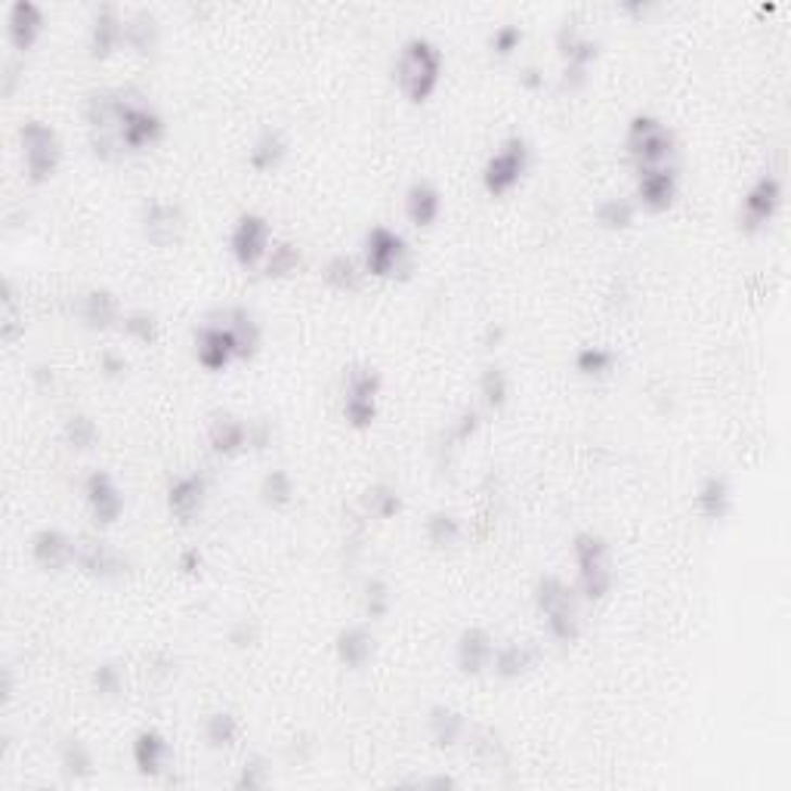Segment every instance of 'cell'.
Instances as JSON below:
<instances>
[{
    "mask_svg": "<svg viewBox=\"0 0 791 791\" xmlns=\"http://www.w3.org/2000/svg\"><path fill=\"white\" fill-rule=\"evenodd\" d=\"M87 47L93 60H109L124 47V16L115 3H102L90 20Z\"/></svg>",
    "mask_w": 791,
    "mask_h": 791,
    "instance_id": "obj_22",
    "label": "cell"
},
{
    "mask_svg": "<svg viewBox=\"0 0 791 791\" xmlns=\"http://www.w3.org/2000/svg\"><path fill=\"white\" fill-rule=\"evenodd\" d=\"M520 87L526 90H541L545 87V72L538 65H523L520 68Z\"/></svg>",
    "mask_w": 791,
    "mask_h": 791,
    "instance_id": "obj_59",
    "label": "cell"
},
{
    "mask_svg": "<svg viewBox=\"0 0 791 791\" xmlns=\"http://www.w3.org/2000/svg\"><path fill=\"white\" fill-rule=\"evenodd\" d=\"M418 789H455L458 782L451 776H426V779H414Z\"/></svg>",
    "mask_w": 791,
    "mask_h": 791,
    "instance_id": "obj_61",
    "label": "cell"
},
{
    "mask_svg": "<svg viewBox=\"0 0 791 791\" xmlns=\"http://www.w3.org/2000/svg\"><path fill=\"white\" fill-rule=\"evenodd\" d=\"M204 569V553L199 548H186L177 553V572L186 578H195Z\"/></svg>",
    "mask_w": 791,
    "mask_h": 791,
    "instance_id": "obj_57",
    "label": "cell"
},
{
    "mask_svg": "<svg viewBox=\"0 0 791 791\" xmlns=\"http://www.w3.org/2000/svg\"><path fill=\"white\" fill-rule=\"evenodd\" d=\"M269 776H272V767H269V761H266L264 754H251L242 764L239 776H235V789L264 791L269 786Z\"/></svg>",
    "mask_w": 791,
    "mask_h": 791,
    "instance_id": "obj_49",
    "label": "cell"
},
{
    "mask_svg": "<svg viewBox=\"0 0 791 791\" xmlns=\"http://www.w3.org/2000/svg\"><path fill=\"white\" fill-rule=\"evenodd\" d=\"M532 600H535V609L545 618L548 634L557 643H563V647L578 643V637H582V597H578V590L563 582L560 575H541L535 582Z\"/></svg>",
    "mask_w": 791,
    "mask_h": 791,
    "instance_id": "obj_3",
    "label": "cell"
},
{
    "mask_svg": "<svg viewBox=\"0 0 791 791\" xmlns=\"http://www.w3.org/2000/svg\"><path fill=\"white\" fill-rule=\"evenodd\" d=\"M495 637L480 625H470L458 634L455 640V665L467 677H480L492 668V655H495Z\"/></svg>",
    "mask_w": 791,
    "mask_h": 791,
    "instance_id": "obj_20",
    "label": "cell"
},
{
    "mask_svg": "<svg viewBox=\"0 0 791 791\" xmlns=\"http://www.w3.org/2000/svg\"><path fill=\"white\" fill-rule=\"evenodd\" d=\"M384 378L368 362H356L344 371V399H378Z\"/></svg>",
    "mask_w": 791,
    "mask_h": 791,
    "instance_id": "obj_39",
    "label": "cell"
},
{
    "mask_svg": "<svg viewBox=\"0 0 791 791\" xmlns=\"http://www.w3.org/2000/svg\"><path fill=\"white\" fill-rule=\"evenodd\" d=\"M75 541L68 532L56 526H43L31 535L28 548H31V560L47 572H62L75 563Z\"/></svg>",
    "mask_w": 791,
    "mask_h": 791,
    "instance_id": "obj_21",
    "label": "cell"
},
{
    "mask_svg": "<svg viewBox=\"0 0 791 791\" xmlns=\"http://www.w3.org/2000/svg\"><path fill=\"white\" fill-rule=\"evenodd\" d=\"M140 226L142 235L155 247H174L186 232L183 207L167 199H149L140 207Z\"/></svg>",
    "mask_w": 791,
    "mask_h": 791,
    "instance_id": "obj_13",
    "label": "cell"
},
{
    "mask_svg": "<svg viewBox=\"0 0 791 791\" xmlns=\"http://www.w3.org/2000/svg\"><path fill=\"white\" fill-rule=\"evenodd\" d=\"M403 492L393 486V483H374L366 488L362 495V510L374 520H396L403 513Z\"/></svg>",
    "mask_w": 791,
    "mask_h": 791,
    "instance_id": "obj_37",
    "label": "cell"
},
{
    "mask_svg": "<svg viewBox=\"0 0 791 791\" xmlns=\"http://www.w3.org/2000/svg\"><path fill=\"white\" fill-rule=\"evenodd\" d=\"M124 105H127V87L124 90H93L84 100V122H87V142L90 152L100 162H118L127 155L122 145Z\"/></svg>",
    "mask_w": 791,
    "mask_h": 791,
    "instance_id": "obj_2",
    "label": "cell"
},
{
    "mask_svg": "<svg viewBox=\"0 0 791 791\" xmlns=\"http://www.w3.org/2000/svg\"><path fill=\"white\" fill-rule=\"evenodd\" d=\"M3 316H0V337L7 341V344H13L16 337H20L25 326H22V316H20V306H16V297H13V284L7 282L3 284Z\"/></svg>",
    "mask_w": 791,
    "mask_h": 791,
    "instance_id": "obj_51",
    "label": "cell"
},
{
    "mask_svg": "<svg viewBox=\"0 0 791 791\" xmlns=\"http://www.w3.org/2000/svg\"><path fill=\"white\" fill-rule=\"evenodd\" d=\"M100 371L105 378H122L124 371H127V359L118 356V353H112V349H105L100 356Z\"/></svg>",
    "mask_w": 791,
    "mask_h": 791,
    "instance_id": "obj_58",
    "label": "cell"
},
{
    "mask_svg": "<svg viewBox=\"0 0 791 791\" xmlns=\"http://www.w3.org/2000/svg\"><path fill=\"white\" fill-rule=\"evenodd\" d=\"M204 501H207V476L199 470L177 476L167 488V510L177 523H186V526L199 520Z\"/></svg>",
    "mask_w": 791,
    "mask_h": 791,
    "instance_id": "obj_19",
    "label": "cell"
},
{
    "mask_svg": "<svg viewBox=\"0 0 791 791\" xmlns=\"http://www.w3.org/2000/svg\"><path fill=\"white\" fill-rule=\"evenodd\" d=\"M269 446H272V424H269L266 418H254V421H247V448H254V451H266Z\"/></svg>",
    "mask_w": 791,
    "mask_h": 791,
    "instance_id": "obj_56",
    "label": "cell"
},
{
    "mask_svg": "<svg viewBox=\"0 0 791 791\" xmlns=\"http://www.w3.org/2000/svg\"><path fill=\"white\" fill-rule=\"evenodd\" d=\"M130 337V341H137V344H145L152 346L158 341V334H162V322H158V316L155 312H149V309H124L122 316V326H118Z\"/></svg>",
    "mask_w": 791,
    "mask_h": 791,
    "instance_id": "obj_47",
    "label": "cell"
},
{
    "mask_svg": "<svg viewBox=\"0 0 791 791\" xmlns=\"http://www.w3.org/2000/svg\"><path fill=\"white\" fill-rule=\"evenodd\" d=\"M680 195V174L677 164L668 167H650V170H637V183H634V204L650 210V214H665L674 207Z\"/></svg>",
    "mask_w": 791,
    "mask_h": 791,
    "instance_id": "obj_12",
    "label": "cell"
},
{
    "mask_svg": "<svg viewBox=\"0 0 791 791\" xmlns=\"http://www.w3.org/2000/svg\"><path fill=\"white\" fill-rule=\"evenodd\" d=\"M366 279V266L362 260H356L353 254H331L322 266V282L337 291V294H353L362 288Z\"/></svg>",
    "mask_w": 791,
    "mask_h": 791,
    "instance_id": "obj_35",
    "label": "cell"
},
{
    "mask_svg": "<svg viewBox=\"0 0 791 791\" xmlns=\"http://www.w3.org/2000/svg\"><path fill=\"white\" fill-rule=\"evenodd\" d=\"M426 732H430V739H433L436 749H458L467 736V717L458 709L439 702V705H433V709L426 711Z\"/></svg>",
    "mask_w": 791,
    "mask_h": 791,
    "instance_id": "obj_30",
    "label": "cell"
},
{
    "mask_svg": "<svg viewBox=\"0 0 791 791\" xmlns=\"http://www.w3.org/2000/svg\"><path fill=\"white\" fill-rule=\"evenodd\" d=\"M594 217H597V224L603 226L607 232H625L637 220V204H634V199L612 195V199H603V202L597 204Z\"/></svg>",
    "mask_w": 791,
    "mask_h": 791,
    "instance_id": "obj_43",
    "label": "cell"
},
{
    "mask_svg": "<svg viewBox=\"0 0 791 791\" xmlns=\"http://www.w3.org/2000/svg\"><path fill=\"white\" fill-rule=\"evenodd\" d=\"M90 684H93V692L102 696V699H115L118 692L124 690V674L115 662H102L93 668L90 674Z\"/></svg>",
    "mask_w": 791,
    "mask_h": 791,
    "instance_id": "obj_50",
    "label": "cell"
},
{
    "mask_svg": "<svg viewBox=\"0 0 791 791\" xmlns=\"http://www.w3.org/2000/svg\"><path fill=\"white\" fill-rule=\"evenodd\" d=\"M406 217L408 224L418 226V229H430L443 217V192L439 186L430 183V180H414L406 189Z\"/></svg>",
    "mask_w": 791,
    "mask_h": 791,
    "instance_id": "obj_28",
    "label": "cell"
},
{
    "mask_svg": "<svg viewBox=\"0 0 791 791\" xmlns=\"http://www.w3.org/2000/svg\"><path fill=\"white\" fill-rule=\"evenodd\" d=\"M782 195H786L782 180H779L776 174H761V177L745 189L742 204H739V217H736V220H739V232H745V235L764 232V229L776 220V214H779V207H782Z\"/></svg>",
    "mask_w": 791,
    "mask_h": 791,
    "instance_id": "obj_10",
    "label": "cell"
},
{
    "mask_svg": "<svg viewBox=\"0 0 791 791\" xmlns=\"http://www.w3.org/2000/svg\"><path fill=\"white\" fill-rule=\"evenodd\" d=\"M480 426H483V414H480L476 408H464V411L448 424V439H451L455 446H464V443H470V439L480 433Z\"/></svg>",
    "mask_w": 791,
    "mask_h": 791,
    "instance_id": "obj_54",
    "label": "cell"
},
{
    "mask_svg": "<svg viewBox=\"0 0 791 791\" xmlns=\"http://www.w3.org/2000/svg\"><path fill=\"white\" fill-rule=\"evenodd\" d=\"M374 650H378V640L368 625L356 622V625H346V628L337 630L334 637V652H337V662L349 671L366 668L368 662L374 659Z\"/></svg>",
    "mask_w": 791,
    "mask_h": 791,
    "instance_id": "obj_25",
    "label": "cell"
},
{
    "mask_svg": "<svg viewBox=\"0 0 791 791\" xmlns=\"http://www.w3.org/2000/svg\"><path fill=\"white\" fill-rule=\"evenodd\" d=\"M572 557L578 569V582H575L578 597L588 603L607 600L615 585V560L607 538L600 532H578L572 538Z\"/></svg>",
    "mask_w": 791,
    "mask_h": 791,
    "instance_id": "obj_4",
    "label": "cell"
},
{
    "mask_svg": "<svg viewBox=\"0 0 791 791\" xmlns=\"http://www.w3.org/2000/svg\"><path fill=\"white\" fill-rule=\"evenodd\" d=\"M239 732H242V724L232 711H214L204 720V739L214 751L232 749L239 742Z\"/></svg>",
    "mask_w": 791,
    "mask_h": 791,
    "instance_id": "obj_42",
    "label": "cell"
},
{
    "mask_svg": "<svg viewBox=\"0 0 791 791\" xmlns=\"http://www.w3.org/2000/svg\"><path fill=\"white\" fill-rule=\"evenodd\" d=\"M304 266V254H301V247L294 242H272L269 247V254H266L264 260V276L266 279H272V282H282V279H291L297 269Z\"/></svg>",
    "mask_w": 791,
    "mask_h": 791,
    "instance_id": "obj_40",
    "label": "cell"
},
{
    "mask_svg": "<svg viewBox=\"0 0 791 791\" xmlns=\"http://www.w3.org/2000/svg\"><path fill=\"white\" fill-rule=\"evenodd\" d=\"M390 609H393V590L386 585L381 575H371L366 578V585H362V612H366L368 622H381L390 615Z\"/></svg>",
    "mask_w": 791,
    "mask_h": 791,
    "instance_id": "obj_48",
    "label": "cell"
},
{
    "mask_svg": "<svg viewBox=\"0 0 791 791\" xmlns=\"http://www.w3.org/2000/svg\"><path fill=\"white\" fill-rule=\"evenodd\" d=\"M75 316L90 331H112V328L122 326L124 309L115 291H109V288H87L81 297L75 301Z\"/></svg>",
    "mask_w": 791,
    "mask_h": 791,
    "instance_id": "obj_18",
    "label": "cell"
},
{
    "mask_svg": "<svg viewBox=\"0 0 791 791\" xmlns=\"http://www.w3.org/2000/svg\"><path fill=\"white\" fill-rule=\"evenodd\" d=\"M622 10H625V13H634V16H643L650 7H647V3H622Z\"/></svg>",
    "mask_w": 791,
    "mask_h": 791,
    "instance_id": "obj_63",
    "label": "cell"
},
{
    "mask_svg": "<svg viewBox=\"0 0 791 791\" xmlns=\"http://www.w3.org/2000/svg\"><path fill=\"white\" fill-rule=\"evenodd\" d=\"M217 319L229 328V334H232V341H235L239 362H244V359H254V356H257V349H260V341H264V331H260V322L254 319V312H251V309H244V306H226Z\"/></svg>",
    "mask_w": 791,
    "mask_h": 791,
    "instance_id": "obj_27",
    "label": "cell"
},
{
    "mask_svg": "<svg viewBox=\"0 0 791 791\" xmlns=\"http://www.w3.org/2000/svg\"><path fill=\"white\" fill-rule=\"evenodd\" d=\"M480 396L488 411H501L510 403V378L501 366H486L480 374Z\"/></svg>",
    "mask_w": 791,
    "mask_h": 791,
    "instance_id": "obj_46",
    "label": "cell"
},
{
    "mask_svg": "<svg viewBox=\"0 0 791 791\" xmlns=\"http://www.w3.org/2000/svg\"><path fill=\"white\" fill-rule=\"evenodd\" d=\"M464 742H467V754H470L480 767H486V770H498V767H508L510 764L508 745H505L501 732L492 730V727H467Z\"/></svg>",
    "mask_w": 791,
    "mask_h": 791,
    "instance_id": "obj_32",
    "label": "cell"
},
{
    "mask_svg": "<svg viewBox=\"0 0 791 791\" xmlns=\"http://www.w3.org/2000/svg\"><path fill=\"white\" fill-rule=\"evenodd\" d=\"M162 41V22L152 10H133L124 16V47L140 56H152Z\"/></svg>",
    "mask_w": 791,
    "mask_h": 791,
    "instance_id": "obj_34",
    "label": "cell"
},
{
    "mask_svg": "<svg viewBox=\"0 0 791 791\" xmlns=\"http://www.w3.org/2000/svg\"><path fill=\"white\" fill-rule=\"evenodd\" d=\"M75 566L87 572L90 578L112 582V578H122L127 572V557L115 545H109L105 538L78 535V541H75Z\"/></svg>",
    "mask_w": 791,
    "mask_h": 791,
    "instance_id": "obj_15",
    "label": "cell"
},
{
    "mask_svg": "<svg viewBox=\"0 0 791 791\" xmlns=\"http://www.w3.org/2000/svg\"><path fill=\"white\" fill-rule=\"evenodd\" d=\"M229 643L235 647V650H251L257 640H260V628H257V622H247V618H239V622H232L229 625Z\"/></svg>",
    "mask_w": 791,
    "mask_h": 791,
    "instance_id": "obj_55",
    "label": "cell"
},
{
    "mask_svg": "<svg viewBox=\"0 0 791 791\" xmlns=\"http://www.w3.org/2000/svg\"><path fill=\"white\" fill-rule=\"evenodd\" d=\"M62 443L72 448V451H90V448L100 443V426H97V421L90 414L75 411L62 424Z\"/></svg>",
    "mask_w": 791,
    "mask_h": 791,
    "instance_id": "obj_45",
    "label": "cell"
},
{
    "mask_svg": "<svg viewBox=\"0 0 791 791\" xmlns=\"http://www.w3.org/2000/svg\"><path fill=\"white\" fill-rule=\"evenodd\" d=\"M528 164H532V145L523 133H510L501 140V145L488 155V162L483 164V186H486L488 195L501 199L513 192L520 180L526 177Z\"/></svg>",
    "mask_w": 791,
    "mask_h": 791,
    "instance_id": "obj_8",
    "label": "cell"
},
{
    "mask_svg": "<svg viewBox=\"0 0 791 791\" xmlns=\"http://www.w3.org/2000/svg\"><path fill=\"white\" fill-rule=\"evenodd\" d=\"M362 266L374 279H408L411 276V247L384 224H374L362 239Z\"/></svg>",
    "mask_w": 791,
    "mask_h": 791,
    "instance_id": "obj_7",
    "label": "cell"
},
{
    "mask_svg": "<svg viewBox=\"0 0 791 791\" xmlns=\"http://www.w3.org/2000/svg\"><path fill=\"white\" fill-rule=\"evenodd\" d=\"M424 535L433 548H455L461 541V535H464V526H461L458 513H451V510H433L426 516Z\"/></svg>",
    "mask_w": 791,
    "mask_h": 791,
    "instance_id": "obj_41",
    "label": "cell"
},
{
    "mask_svg": "<svg viewBox=\"0 0 791 791\" xmlns=\"http://www.w3.org/2000/svg\"><path fill=\"white\" fill-rule=\"evenodd\" d=\"M284 158H288V137H284V130L272 127V124H266L264 130L254 137L251 149H247V164H251V170H257V174L279 170Z\"/></svg>",
    "mask_w": 791,
    "mask_h": 791,
    "instance_id": "obj_33",
    "label": "cell"
},
{
    "mask_svg": "<svg viewBox=\"0 0 791 791\" xmlns=\"http://www.w3.org/2000/svg\"><path fill=\"white\" fill-rule=\"evenodd\" d=\"M192 346H195V362L217 374V371H226L232 362H239V353H235V341L229 334V328L220 322V319H207L202 326L195 328V337H192Z\"/></svg>",
    "mask_w": 791,
    "mask_h": 791,
    "instance_id": "obj_14",
    "label": "cell"
},
{
    "mask_svg": "<svg viewBox=\"0 0 791 791\" xmlns=\"http://www.w3.org/2000/svg\"><path fill=\"white\" fill-rule=\"evenodd\" d=\"M130 754H133V767L140 776H149V779H158L167 773L170 767V742L167 736L158 730H140L133 736V745H130Z\"/></svg>",
    "mask_w": 791,
    "mask_h": 791,
    "instance_id": "obj_24",
    "label": "cell"
},
{
    "mask_svg": "<svg viewBox=\"0 0 791 791\" xmlns=\"http://www.w3.org/2000/svg\"><path fill=\"white\" fill-rule=\"evenodd\" d=\"M272 242H276L272 239V224L266 220L264 214L247 210V214H242L235 220L232 232H229V254L242 269H254V266H264Z\"/></svg>",
    "mask_w": 791,
    "mask_h": 791,
    "instance_id": "obj_11",
    "label": "cell"
},
{
    "mask_svg": "<svg viewBox=\"0 0 791 791\" xmlns=\"http://www.w3.org/2000/svg\"><path fill=\"white\" fill-rule=\"evenodd\" d=\"M60 767L65 773V779L81 782V779H90L97 773V761H93V751L87 749V742L68 736L60 745Z\"/></svg>",
    "mask_w": 791,
    "mask_h": 791,
    "instance_id": "obj_38",
    "label": "cell"
},
{
    "mask_svg": "<svg viewBox=\"0 0 791 791\" xmlns=\"http://www.w3.org/2000/svg\"><path fill=\"white\" fill-rule=\"evenodd\" d=\"M520 43H523V28L516 22H505L488 35V50L495 56H513L520 50Z\"/></svg>",
    "mask_w": 791,
    "mask_h": 791,
    "instance_id": "obj_52",
    "label": "cell"
},
{
    "mask_svg": "<svg viewBox=\"0 0 791 791\" xmlns=\"http://www.w3.org/2000/svg\"><path fill=\"white\" fill-rule=\"evenodd\" d=\"M260 501L272 510L288 508L294 501V476L288 470H282V467L266 470L264 480H260Z\"/></svg>",
    "mask_w": 791,
    "mask_h": 791,
    "instance_id": "obj_44",
    "label": "cell"
},
{
    "mask_svg": "<svg viewBox=\"0 0 791 791\" xmlns=\"http://www.w3.org/2000/svg\"><path fill=\"white\" fill-rule=\"evenodd\" d=\"M20 149H22V170L25 180L31 186L50 183L56 177L62 162L60 133L47 122L28 118L20 124Z\"/></svg>",
    "mask_w": 791,
    "mask_h": 791,
    "instance_id": "obj_6",
    "label": "cell"
},
{
    "mask_svg": "<svg viewBox=\"0 0 791 791\" xmlns=\"http://www.w3.org/2000/svg\"><path fill=\"white\" fill-rule=\"evenodd\" d=\"M207 446H210L214 455H220V458L242 455L244 448H247V421L239 418V414H232V411L214 414L210 424H207Z\"/></svg>",
    "mask_w": 791,
    "mask_h": 791,
    "instance_id": "obj_26",
    "label": "cell"
},
{
    "mask_svg": "<svg viewBox=\"0 0 791 791\" xmlns=\"http://www.w3.org/2000/svg\"><path fill=\"white\" fill-rule=\"evenodd\" d=\"M167 133V122L164 115L142 97L140 90L127 87V105H124V124H122V145L124 152H145L152 145H158Z\"/></svg>",
    "mask_w": 791,
    "mask_h": 791,
    "instance_id": "obj_9",
    "label": "cell"
},
{
    "mask_svg": "<svg viewBox=\"0 0 791 791\" xmlns=\"http://www.w3.org/2000/svg\"><path fill=\"white\" fill-rule=\"evenodd\" d=\"M341 414L353 430H368L378 421V399H344Z\"/></svg>",
    "mask_w": 791,
    "mask_h": 791,
    "instance_id": "obj_53",
    "label": "cell"
},
{
    "mask_svg": "<svg viewBox=\"0 0 791 791\" xmlns=\"http://www.w3.org/2000/svg\"><path fill=\"white\" fill-rule=\"evenodd\" d=\"M501 337H505V328H501V326H498V328L488 326V331H486V346H495V344H498V341H501Z\"/></svg>",
    "mask_w": 791,
    "mask_h": 791,
    "instance_id": "obj_62",
    "label": "cell"
},
{
    "mask_svg": "<svg viewBox=\"0 0 791 791\" xmlns=\"http://www.w3.org/2000/svg\"><path fill=\"white\" fill-rule=\"evenodd\" d=\"M625 152H628L634 170L668 167L677 158V137L662 118L640 112L625 127Z\"/></svg>",
    "mask_w": 791,
    "mask_h": 791,
    "instance_id": "obj_5",
    "label": "cell"
},
{
    "mask_svg": "<svg viewBox=\"0 0 791 791\" xmlns=\"http://www.w3.org/2000/svg\"><path fill=\"white\" fill-rule=\"evenodd\" d=\"M84 501L97 526H115L124 513V492L109 470H90L84 480Z\"/></svg>",
    "mask_w": 791,
    "mask_h": 791,
    "instance_id": "obj_16",
    "label": "cell"
},
{
    "mask_svg": "<svg viewBox=\"0 0 791 791\" xmlns=\"http://www.w3.org/2000/svg\"><path fill=\"white\" fill-rule=\"evenodd\" d=\"M31 381H35L38 390H50V386L56 384V374H53L50 366H35L31 368Z\"/></svg>",
    "mask_w": 791,
    "mask_h": 791,
    "instance_id": "obj_60",
    "label": "cell"
},
{
    "mask_svg": "<svg viewBox=\"0 0 791 791\" xmlns=\"http://www.w3.org/2000/svg\"><path fill=\"white\" fill-rule=\"evenodd\" d=\"M696 508L709 520V523H720L732 513V486L724 473H709L699 488H696Z\"/></svg>",
    "mask_w": 791,
    "mask_h": 791,
    "instance_id": "obj_31",
    "label": "cell"
},
{
    "mask_svg": "<svg viewBox=\"0 0 791 791\" xmlns=\"http://www.w3.org/2000/svg\"><path fill=\"white\" fill-rule=\"evenodd\" d=\"M572 366H575V371H578L582 378L607 381V378L615 374V368H618V353L609 349V346H597V344L578 346L575 356H572Z\"/></svg>",
    "mask_w": 791,
    "mask_h": 791,
    "instance_id": "obj_36",
    "label": "cell"
},
{
    "mask_svg": "<svg viewBox=\"0 0 791 791\" xmlns=\"http://www.w3.org/2000/svg\"><path fill=\"white\" fill-rule=\"evenodd\" d=\"M393 81L408 102H414V105L426 102L443 81V50L424 35H411L396 53Z\"/></svg>",
    "mask_w": 791,
    "mask_h": 791,
    "instance_id": "obj_1",
    "label": "cell"
},
{
    "mask_svg": "<svg viewBox=\"0 0 791 791\" xmlns=\"http://www.w3.org/2000/svg\"><path fill=\"white\" fill-rule=\"evenodd\" d=\"M541 662V650L535 643H501L495 647V655H492V674L498 680H520L526 677L528 671L535 668Z\"/></svg>",
    "mask_w": 791,
    "mask_h": 791,
    "instance_id": "obj_29",
    "label": "cell"
},
{
    "mask_svg": "<svg viewBox=\"0 0 791 791\" xmlns=\"http://www.w3.org/2000/svg\"><path fill=\"white\" fill-rule=\"evenodd\" d=\"M553 43H557L560 60H563V68H578V72H588L590 62L597 60V53H600L597 38H590L575 20H563L557 25Z\"/></svg>",
    "mask_w": 791,
    "mask_h": 791,
    "instance_id": "obj_23",
    "label": "cell"
},
{
    "mask_svg": "<svg viewBox=\"0 0 791 791\" xmlns=\"http://www.w3.org/2000/svg\"><path fill=\"white\" fill-rule=\"evenodd\" d=\"M43 25H47V16H43L41 3L13 0L10 10H7V41L16 53H28L35 43L41 41Z\"/></svg>",
    "mask_w": 791,
    "mask_h": 791,
    "instance_id": "obj_17",
    "label": "cell"
}]
</instances>
